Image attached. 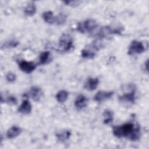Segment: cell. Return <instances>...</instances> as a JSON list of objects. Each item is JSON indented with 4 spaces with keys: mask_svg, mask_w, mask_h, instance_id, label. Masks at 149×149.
<instances>
[{
    "mask_svg": "<svg viewBox=\"0 0 149 149\" xmlns=\"http://www.w3.org/2000/svg\"><path fill=\"white\" fill-rule=\"evenodd\" d=\"M112 133L116 137H125L131 141L138 140L141 134L140 127L130 122L113 126Z\"/></svg>",
    "mask_w": 149,
    "mask_h": 149,
    "instance_id": "cell-1",
    "label": "cell"
},
{
    "mask_svg": "<svg viewBox=\"0 0 149 149\" xmlns=\"http://www.w3.org/2000/svg\"><path fill=\"white\" fill-rule=\"evenodd\" d=\"M123 30L122 25L107 26L102 27L97 33V36L98 38H104L110 34H119Z\"/></svg>",
    "mask_w": 149,
    "mask_h": 149,
    "instance_id": "cell-2",
    "label": "cell"
},
{
    "mask_svg": "<svg viewBox=\"0 0 149 149\" xmlns=\"http://www.w3.org/2000/svg\"><path fill=\"white\" fill-rule=\"evenodd\" d=\"M97 26V23L95 20L90 19L79 22L77 25L76 29L81 33H92Z\"/></svg>",
    "mask_w": 149,
    "mask_h": 149,
    "instance_id": "cell-3",
    "label": "cell"
},
{
    "mask_svg": "<svg viewBox=\"0 0 149 149\" xmlns=\"http://www.w3.org/2000/svg\"><path fill=\"white\" fill-rule=\"evenodd\" d=\"M58 46L64 52L70 51L73 47V38L72 36L69 34H62L59 40Z\"/></svg>",
    "mask_w": 149,
    "mask_h": 149,
    "instance_id": "cell-4",
    "label": "cell"
},
{
    "mask_svg": "<svg viewBox=\"0 0 149 149\" xmlns=\"http://www.w3.org/2000/svg\"><path fill=\"white\" fill-rule=\"evenodd\" d=\"M101 47L100 43L97 41H94L90 46V47L83 49L81 52V56L83 58L92 59L95 55V52L98 51Z\"/></svg>",
    "mask_w": 149,
    "mask_h": 149,
    "instance_id": "cell-5",
    "label": "cell"
},
{
    "mask_svg": "<svg viewBox=\"0 0 149 149\" xmlns=\"http://www.w3.org/2000/svg\"><path fill=\"white\" fill-rule=\"evenodd\" d=\"M145 51V47L142 42L138 40H133L128 49V54H140Z\"/></svg>",
    "mask_w": 149,
    "mask_h": 149,
    "instance_id": "cell-6",
    "label": "cell"
},
{
    "mask_svg": "<svg viewBox=\"0 0 149 149\" xmlns=\"http://www.w3.org/2000/svg\"><path fill=\"white\" fill-rule=\"evenodd\" d=\"M36 64L31 61H26L23 60L19 63V67L20 69L22 72L27 74L33 72L36 68Z\"/></svg>",
    "mask_w": 149,
    "mask_h": 149,
    "instance_id": "cell-7",
    "label": "cell"
},
{
    "mask_svg": "<svg viewBox=\"0 0 149 149\" xmlns=\"http://www.w3.org/2000/svg\"><path fill=\"white\" fill-rule=\"evenodd\" d=\"M114 93L112 91H98L94 97V100L97 102H101L111 98Z\"/></svg>",
    "mask_w": 149,
    "mask_h": 149,
    "instance_id": "cell-8",
    "label": "cell"
},
{
    "mask_svg": "<svg viewBox=\"0 0 149 149\" xmlns=\"http://www.w3.org/2000/svg\"><path fill=\"white\" fill-rule=\"evenodd\" d=\"M135 90L132 89L130 92L123 94L118 97V100L120 102L124 103H134L135 101Z\"/></svg>",
    "mask_w": 149,
    "mask_h": 149,
    "instance_id": "cell-9",
    "label": "cell"
},
{
    "mask_svg": "<svg viewBox=\"0 0 149 149\" xmlns=\"http://www.w3.org/2000/svg\"><path fill=\"white\" fill-rule=\"evenodd\" d=\"M88 104V98L84 95L80 94L79 95L74 102V105L75 108L78 110H81L84 108H85Z\"/></svg>",
    "mask_w": 149,
    "mask_h": 149,
    "instance_id": "cell-10",
    "label": "cell"
},
{
    "mask_svg": "<svg viewBox=\"0 0 149 149\" xmlns=\"http://www.w3.org/2000/svg\"><path fill=\"white\" fill-rule=\"evenodd\" d=\"M32 110V106L30 101L27 100H24L20 105L17 111L19 113L24 115L29 114Z\"/></svg>",
    "mask_w": 149,
    "mask_h": 149,
    "instance_id": "cell-11",
    "label": "cell"
},
{
    "mask_svg": "<svg viewBox=\"0 0 149 149\" xmlns=\"http://www.w3.org/2000/svg\"><path fill=\"white\" fill-rule=\"evenodd\" d=\"M99 84V79L97 77H89L85 83L84 88L88 91H93L97 88Z\"/></svg>",
    "mask_w": 149,
    "mask_h": 149,
    "instance_id": "cell-12",
    "label": "cell"
},
{
    "mask_svg": "<svg viewBox=\"0 0 149 149\" xmlns=\"http://www.w3.org/2000/svg\"><path fill=\"white\" fill-rule=\"evenodd\" d=\"M28 95L34 101H38L42 95V91L37 86H33L29 91Z\"/></svg>",
    "mask_w": 149,
    "mask_h": 149,
    "instance_id": "cell-13",
    "label": "cell"
},
{
    "mask_svg": "<svg viewBox=\"0 0 149 149\" xmlns=\"http://www.w3.org/2000/svg\"><path fill=\"white\" fill-rule=\"evenodd\" d=\"M22 132V129L17 126H12L6 132V137L9 139H15Z\"/></svg>",
    "mask_w": 149,
    "mask_h": 149,
    "instance_id": "cell-14",
    "label": "cell"
},
{
    "mask_svg": "<svg viewBox=\"0 0 149 149\" xmlns=\"http://www.w3.org/2000/svg\"><path fill=\"white\" fill-rule=\"evenodd\" d=\"M42 17L44 22L48 24H52L55 22V16L51 10L44 12L42 14Z\"/></svg>",
    "mask_w": 149,
    "mask_h": 149,
    "instance_id": "cell-15",
    "label": "cell"
},
{
    "mask_svg": "<svg viewBox=\"0 0 149 149\" xmlns=\"http://www.w3.org/2000/svg\"><path fill=\"white\" fill-rule=\"evenodd\" d=\"M70 136H71V132L68 130L61 131L56 134V137L57 139L61 142H63L68 140L70 138Z\"/></svg>",
    "mask_w": 149,
    "mask_h": 149,
    "instance_id": "cell-16",
    "label": "cell"
},
{
    "mask_svg": "<svg viewBox=\"0 0 149 149\" xmlns=\"http://www.w3.org/2000/svg\"><path fill=\"white\" fill-rule=\"evenodd\" d=\"M68 96L69 93L65 90H62L57 93L56 95V99L58 102L63 103L67 100Z\"/></svg>",
    "mask_w": 149,
    "mask_h": 149,
    "instance_id": "cell-17",
    "label": "cell"
},
{
    "mask_svg": "<svg viewBox=\"0 0 149 149\" xmlns=\"http://www.w3.org/2000/svg\"><path fill=\"white\" fill-rule=\"evenodd\" d=\"M24 14L28 16H33L36 12V6L34 2H30L27 4L24 10Z\"/></svg>",
    "mask_w": 149,
    "mask_h": 149,
    "instance_id": "cell-18",
    "label": "cell"
},
{
    "mask_svg": "<svg viewBox=\"0 0 149 149\" xmlns=\"http://www.w3.org/2000/svg\"><path fill=\"white\" fill-rule=\"evenodd\" d=\"M51 54L49 51H44L41 52L39 56V63L45 65L50 61Z\"/></svg>",
    "mask_w": 149,
    "mask_h": 149,
    "instance_id": "cell-19",
    "label": "cell"
},
{
    "mask_svg": "<svg viewBox=\"0 0 149 149\" xmlns=\"http://www.w3.org/2000/svg\"><path fill=\"white\" fill-rule=\"evenodd\" d=\"M104 123L105 124H109L113 120V112L109 110H105L103 113Z\"/></svg>",
    "mask_w": 149,
    "mask_h": 149,
    "instance_id": "cell-20",
    "label": "cell"
},
{
    "mask_svg": "<svg viewBox=\"0 0 149 149\" xmlns=\"http://www.w3.org/2000/svg\"><path fill=\"white\" fill-rule=\"evenodd\" d=\"M67 16L65 14L63 13H61L55 16V23L58 25H61L64 24L66 21Z\"/></svg>",
    "mask_w": 149,
    "mask_h": 149,
    "instance_id": "cell-21",
    "label": "cell"
},
{
    "mask_svg": "<svg viewBox=\"0 0 149 149\" xmlns=\"http://www.w3.org/2000/svg\"><path fill=\"white\" fill-rule=\"evenodd\" d=\"M19 42L18 41L12 40H9L8 41H6L2 45V48H15L16 47L19 45Z\"/></svg>",
    "mask_w": 149,
    "mask_h": 149,
    "instance_id": "cell-22",
    "label": "cell"
},
{
    "mask_svg": "<svg viewBox=\"0 0 149 149\" xmlns=\"http://www.w3.org/2000/svg\"><path fill=\"white\" fill-rule=\"evenodd\" d=\"M4 101L10 105H16L17 103V100L16 98L13 95L8 96L4 100Z\"/></svg>",
    "mask_w": 149,
    "mask_h": 149,
    "instance_id": "cell-23",
    "label": "cell"
},
{
    "mask_svg": "<svg viewBox=\"0 0 149 149\" xmlns=\"http://www.w3.org/2000/svg\"><path fill=\"white\" fill-rule=\"evenodd\" d=\"M6 79L8 82L12 83L13 82L16 80V74L12 72H9L8 73L6 76Z\"/></svg>",
    "mask_w": 149,
    "mask_h": 149,
    "instance_id": "cell-24",
    "label": "cell"
},
{
    "mask_svg": "<svg viewBox=\"0 0 149 149\" xmlns=\"http://www.w3.org/2000/svg\"><path fill=\"white\" fill-rule=\"evenodd\" d=\"M63 2L65 4H66V5H69V6H73V7L79 5L80 3V2L77 1H64Z\"/></svg>",
    "mask_w": 149,
    "mask_h": 149,
    "instance_id": "cell-25",
    "label": "cell"
}]
</instances>
